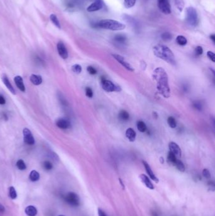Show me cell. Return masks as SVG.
Instances as JSON below:
<instances>
[{"label": "cell", "instance_id": "4fadbf2b", "mask_svg": "<svg viewBox=\"0 0 215 216\" xmlns=\"http://www.w3.org/2000/svg\"><path fill=\"white\" fill-rule=\"evenodd\" d=\"M143 165H144L146 173H147V174H148V176H149V178H151L153 181H154L155 182H156V183H158V181H159L157 177L155 176V174L153 173V172L152 170L151 167L149 166V165L145 161H143Z\"/></svg>", "mask_w": 215, "mask_h": 216}, {"label": "cell", "instance_id": "ac0fdd59", "mask_svg": "<svg viewBox=\"0 0 215 216\" xmlns=\"http://www.w3.org/2000/svg\"><path fill=\"white\" fill-rule=\"evenodd\" d=\"M126 136L130 141H134L136 137V133L135 131L131 128H128L126 131Z\"/></svg>", "mask_w": 215, "mask_h": 216}, {"label": "cell", "instance_id": "7bdbcfd3", "mask_svg": "<svg viewBox=\"0 0 215 216\" xmlns=\"http://www.w3.org/2000/svg\"><path fill=\"white\" fill-rule=\"evenodd\" d=\"M194 106L196 108V109H198V110H201V108H202L201 104L200 103H197V102H195L194 103Z\"/></svg>", "mask_w": 215, "mask_h": 216}, {"label": "cell", "instance_id": "f546056e", "mask_svg": "<svg viewBox=\"0 0 215 216\" xmlns=\"http://www.w3.org/2000/svg\"><path fill=\"white\" fill-rule=\"evenodd\" d=\"M136 0H124V5L126 8H131L136 4Z\"/></svg>", "mask_w": 215, "mask_h": 216}, {"label": "cell", "instance_id": "60d3db41", "mask_svg": "<svg viewBox=\"0 0 215 216\" xmlns=\"http://www.w3.org/2000/svg\"><path fill=\"white\" fill-rule=\"evenodd\" d=\"M203 175L204 178H206V179H210L211 178V174L209 170H207V169H204L203 171Z\"/></svg>", "mask_w": 215, "mask_h": 216}, {"label": "cell", "instance_id": "8fae6325", "mask_svg": "<svg viewBox=\"0 0 215 216\" xmlns=\"http://www.w3.org/2000/svg\"><path fill=\"white\" fill-rule=\"evenodd\" d=\"M57 49L58 54H59L61 58L64 59L68 58V51H67L65 45L64 44V43L63 42L59 41L57 43Z\"/></svg>", "mask_w": 215, "mask_h": 216}, {"label": "cell", "instance_id": "9a60e30c", "mask_svg": "<svg viewBox=\"0 0 215 216\" xmlns=\"http://www.w3.org/2000/svg\"><path fill=\"white\" fill-rule=\"evenodd\" d=\"M56 125L61 129H68L71 126L70 121L65 119H59L56 121Z\"/></svg>", "mask_w": 215, "mask_h": 216}, {"label": "cell", "instance_id": "1f68e13d", "mask_svg": "<svg viewBox=\"0 0 215 216\" xmlns=\"http://www.w3.org/2000/svg\"><path fill=\"white\" fill-rule=\"evenodd\" d=\"M167 159H168V161L169 162V163H170L173 165L175 164L176 161L177 160V158L175 157V155L173 154L172 152H169L168 157H167Z\"/></svg>", "mask_w": 215, "mask_h": 216}, {"label": "cell", "instance_id": "277c9868", "mask_svg": "<svg viewBox=\"0 0 215 216\" xmlns=\"http://www.w3.org/2000/svg\"><path fill=\"white\" fill-rule=\"evenodd\" d=\"M186 21L187 24L192 27H194L197 25L199 23L198 15L197 11L193 7H189L186 10Z\"/></svg>", "mask_w": 215, "mask_h": 216}, {"label": "cell", "instance_id": "f6af8a7d", "mask_svg": "<svg viewBox=\"0 0 215 216\" xmlns=\"http://www.w3.org/2000/svg\"><path fill=\"white\" fill-rule=\"evenodd\" d=\"M5 103H6V100L5 99V97L3 96L0 95V104H1V105H4V104H5Z\"/></svg>", "mask_w": 215, "mask_h": 216}, {"label": "cell", "instance_id": "b9f144b4", "mask_svg": "<svg viewBox=\"0 0 215 216\" xmlns=\"http://www.w3.org/2000/svg\"><path fill=\"white\" fill-rule=\"evenodd\" d=\"M207 56L213 62H215V55L214 53L212 51H207Z\"/></svg>", "mask_w": 215, "mask_h": 216}, {"label": "cell", "instance_id": "44dd1931", "mask_svg": "<svg viewBox=\"0 0 215 216\" xmlns=\"http://www.w3.org/2000/svg\"><path fill=\"white\" fill-rule=\"evenodd\" d=\"M40 178V174L39 173L35 170H33L30 172V175H29V179L30 181L33 182H35L38 181Z\"/></svg>", "mask_w": 215, "mask_h": 216}, {"label": "cell", "instance_id": "603a6c76", "mask_svg": "<svg viewBox=\"0 0 215 216\" xmlns=\"http://www.w3.org/2000/svg\"><path fill=\"white\" fill-rule=\"evenodd\" d=\"M176 42L180 46H185L187 43V40L183 36H178L176 38Z\"/></svg>", "mask_w": 215, "mask_h": 216}, {"label": "cell", "instance_id": "2e32d148", "mask_svg": "<svg viewBox=\"0 0 215 216\" xmlns=\"http://www.w3.org/2000/svg\"><path fill=\"white\" fill-rule=\"evenodd\" d=\"M14 82L19 90H21L22 92H25V87L24 85V83H23V80L22 77L16 76L14 78Z\"/></svg>", "mask_w": 215, "mask_h": 216}, {"label": "cell", "instance_id": "8d00e7d4", "mask_svg": "<svg viewBox=\"0 0 215 216\" xmlns=\"http://www.w3.org/2000/svg\"><path fill=\"white\" fill-rule=\"evenodd\" d=\"M72 70L73 72L76 73H80L81 71H82V68H81V66L80 65L76 64V65H74L72 66Z\"/></svg>", "mask_w": 215, "mask_h": 216}, {"label": "cell", "instance_id": "ffe728a7", "mask_svg": "<svg viewBox=\"0 0 215 216\" xmlns=\"http://www.w3.org/2000/svg\"><path fill=\"white\" fill-rule=\"evenodd\" d=\"M25 214L28 216H35L37 214V209L32 205H29L25 208Z\"/></svg>", "mask_w": 215, "mask_h": 216}, {"label": "cell", "instance_id": "d6a6232c", "mask_svg": "<svg viewBox=\"0 0 215 216\" xmlns=\"http://www.w3.org/2000/svg\"><path fill=\"white\" fill-rule=\"evenodd\" d=\"M175 4L177 9H178L179 11L182 12L184 6V3L183 1V0H175Z\"/></svg>", "mask_w": 215, "mask_h": 216}, {"label": "cell", "instance_id": "4dcf8cb0", "mask_svg": "<svg viewBox=\"0 0 215 216\" xmlns=\"http://www.w3.org/2000/svg\"><path fill=\"white\" fill-rule=\"evenodd\" d=\"M16 167H18V170H25L27 168V166L25 163V162L22 159H20L16 162Z\"/></svg>", "mask_w": 215, "mask_h": 216}, {"label": "cell", "instance_id": "836d02e7", "mask_svg": "<svg viewBox=\"0 0 215 216\" xmlns=\"http://www.w3.org/2000/svg\"><path fill=\"white\" fill-rule=\"evenodd\" d=\"M9 195L11 198L15 199L17 197V193L16 190L13 187H10L9 188Z\"/></svg>", "mask_w": 215, "mask_h": 216}, {"label": "cell", "instance_id": "7a4b0ae2", "mask_svg": "<svg viewBox=\"0 0 215 216\" xmlns=\"http://www.w3.org/2000/svg\"><path fill=\"white\" fill-rule=\"evenodd\" d=\"M153 53L158 58L165 61L172 65H175V56L172 51L167 46L162 44L156 45L153 48Z\"/></svg>", "mask_w": 215, "mask_h": 216}, {"label": "cell", "instance_id": "f907efd6", "mask_svg": "<svg viewBox=\"0 0 215 216\" xmlns=\"http://www.w3.org/2000/svg\"><path fill=\"white\" fill-rule=\"evenodd\" d=\"M93 1H96V0H93Z\"/></svg>", "mask_w": 215, "mask_h": 216}, {"label": "cell", "instance_id": "f35d334b", "mask_svg": "<svg viewBox=\"0 0 215 216\" xmlns=\"http://www.w3.org/2000/svg\"><path fill=\"white\" fill-rule=\"evenodd\" d=\"M87 71H88V72L90 74V75H95V74L97 73L96 69L94 68L93 66H91L87 67Z\"/></svg>", "mask_w": 215, "mask_h": 216}, {"label": "cell", "instance_id": "7c38bea8", "mask_svg": "<svg viewBox=\"0 0 215 216\" xmlns=\"http://www.w3.org/2000/svg\"><path fill=\"white\" fill-rule=\"evenodd\" d=\"M104 3L102 0H96L94 1V2L91 4L87 8V11L88 12H94L98 11V10H101L103 8Z\"/></svg>", "mask_w": 215, "mask_h": 216}, {"label": "cell", "instance_id": "d6986e66", "mask_svg": "<svg viewBox=\"0 0 215 216\" xmlns=\"http://www.w3.org/2000/svg\"><path fill=\"white\" fill-rule=\"evenodd\" d=\"M30 80L31 81V82L35 85H39L42 82V77L40 75H34V74H32V75L30 76Z\"/></svg>", "mask_w": 215, "mask_h": 216}, {"label": "cell", "instance_id": "83f0119b", "mask_svg": "<svg viewBox=\"0 0 215 216\" xmlns=\"http://www.w3.org/2000/svg\"><path fill=\"white\" fill-rule=\"evenodd\" d=\"M174 165H175L176 167L177 168V170L181 172L185 171V166H184V165L181 161L177 159Z\"/></svg>", "mask_w": 215, "mask_h": 216}, {"label": "cell", "instance_id": "bcb514c9", "mask_svg": "<svg viewBox=\"0 0 215 216\" xmlns=\"http://www.w3.org/2000/svg\"><path fill=\"white\" fill-rule=\"evenodd\" d=\"M5 207H3V205H2L1 204H0V212H5Z\"/></svg>", "mask_w": 215, "mask_h": 216}, {"label": "cell", "instance_id": "ee69618b", "mask_svg": "<svg viewBox=\"0 0 215 216\" xmlns=\"http://www.w3.org/2000/svg\"><path fill=\"white\" fill-rule=\"evenodd\" d=\"M98 216H107L105 212L101 208H98Z\"/></svg>", "mask_w": 215, "mask_h": 216}, {"label": "cell", "instance_id": "5b68a950", "mask_svg": "<svg viewBox=\"0 0 215 216\" xmlns=\"http://www.w3.org/2000/svg\"><path fill=\"white\" fill-rule=\"evenodd\" d=\"M102 89L107 92H119L121 90L120 87L115 85V84L112 82L111 81L105 80L104 77H102Z\"/></svg>", "mask_w": 215, "mask_h": 216}, {"label": "cell", "instance_id": "30bf717a", "mask_svg": "<svg viewBox=\"0 0 215 216\" xmlns=\"http://www.w3.org/2000/svg\"><path fill=\"white\" fill-rule=\"evenodd\" d=\"M169 148L170 152H172L173 154L175 156L177 159H179L182 156V151L180 149V147L177 145L175 142L171 141L169 144Z\"/></svg>", "mask_w": 215, "mask_h": 216}, {"label": "cell", "instance_id": "d4e9b609", "mask_svg": "<svg viewBox=\"0 0 215 216\" xmlns=\"http://www.w3.org/2000/svg\"><path fill=\"white\" fill-rule=\"evenodd\" d=\"M79 5L78 4L77 1H75V0H69L66 3V6L67 8L70 10H73L75 9L76 8L78 7V6Z\"/></svg>", "mask_w": 215, "mask_h": 216}, {"label": "cell", "instance_id": "7402d4cb", "mask_svg": "<svg viewBox=\"0 0 215 216\" xmlns=\"http://www.w3.org/2000/svg\"><path fill=\"white\" fill-rule=\"evenodd\" d=\"M126 37L122 34H117L114 37V40L117 42L118 44H123L126 42Z\"/></svg>", "mask_w": 215, "mask_h": 216}, {"label": "cell", "instance_id": "c3c4849f", "mask_svg": "<svg viewBox=\"0 0 215 216\" xmlns=\"http://www.w3.org/2000/svg\"><path fill=\"white\" fill-rule=\"evenodd\" d=\"M3 118H4V119H5V120H7L8 117H7V115H6V114L5 113H3Z\"/></svg>", "mask_w": 215, "mask_h": 216}, {"label": "cell", "instance_id": "6da1fadb", "mask_svg": "<svg viewBox=\"0 0 215 216\" xmlns=\"http://www.w3.org/2000/svg\"><path fill=\"white\" fill-rule=\"evenodd\" d=\"M153 78L156 82V87L159 94L165 97L169 98L170 96V89L169 85V77L165 70L158 67L153 73Z\"/></svg>", "mask_w": 215, "mask_h": 216}, {"label": "cell", "instance_id": "681fc988", "mask_svg": "<svg viewBox=\"0 0 215 216\" xmlns=\"http://www.w3.org/2000/svg\"><path fill=\"white\" fill-rule=\"evenodd\" d=\"M59 216H64V215H59Z\"/></svg>", "mask_w": 215, "mask_h": 216}, {"label": "cell", "instance_id": "4316f807", "mask_svg": "<svg viewBox=\"0 0 215 216\" xmlns=\"http://www.w3.org/2000/svg\"><path fill=\"white\" fill-rule=\"evenodd\" d=\"M119 117L122 120L127 121L129 119V114L126 111L122 110L119 114Z\"/></svg>", "mask_w": 215, "mask_h": 216}, {"label": "cell", "instance_id": "ba28073f", "mask_svg": "<svg viewBox=\"0 0 215 216\" xmlns=\"http://www.w3.org/2000/svg\"><path fill=\"white\" fill-rule=\"evenodd\" d=\"M112 55L114 57V59L117 60V62L120 63L122 66H124L126 70L130 71V72H133V71H134V68H132V66L124 59L123 56L119 55H117V54H113V55Z\"/></svg>", "mask_w": 215, "mask_h": 216}, {"label": "cell", "instance_id": "e575fe53", "mask_svg": "<svg viewBox=\"0 0 215 216\" xmlns=\"http://www.w3.org/2000/svg\"><path fill=\"white\" fill-rule=\"evenodd\" d=\"M161 38L165 41H169L172 39V35L169 32H165L162 33Z\"/></svg>", "mask_w": 215, "mask_h": 216}, {"label": "cell", "instance_id": "e0dca14e", "mask_svg": "<svg viewBox=\"0 0 215 216\" xmlns=\"http://www.w3.org/2000/svg\"><path fill=\"white\" fill-rule=\"evenodd\" d=\"M2 80H3V83H4L5 85L7 87V89L10 91V92H11V93H12L13 94H16L15 90L14 88H13V87L12 86L11 83H10L8 79L7 78V77H6L5 75H3L2 77Z\"/></svg>", "mask_w": 215, "mask_h": 216}, {"label": "cell", "instance_id": "3957f363", "mask_svg": "<svg viewBox=\"0 0 215 216\" xmlns=\"http://www.w3.org/2000/svg\"><path fill=\"white\" fill-rule=\"evenodd\" d=\"M95 26L101 29L111 30H121L126 28L124 23L119 22L117 20L111 19H104L97 22Z\"/></svg>", "mask_w": 215, "mask_h": 216}, {"label": "cell", "instance_id": "52a82bcc", "mask_svg": "<svg viewBox=\"0 0 215 216\" xmlns=\"http://www.w3.org/2000/svg\"><path fill=\"white\" fill-rule=\"evenodd\" d=\"M158 6L160 11L164 14L169 15L171 13V6L169 0H158Z\"/></svg>", "mask_w": 215, "mask_h": 216}, {"label": "cell", "instance_id": "cb8c5ba5", "mask_svg": "<svg viewBox=\"0 0 215 216\" xmlns=\"http://www.w3.org/2000/svg\"><path fill=\"white\" fill-rule=\"evenodd\" d=\"M50 19L51 22L53 23V24L55 25L58 29H61V25L59 20H58L57 16L54 14H51L50 16Z\"/></svg>", "mask_w": 215, "mask_h": 216}, {"label": "cell", "instance_id": "7dc6e473", "mask_svg": "<svg viewBox=\"0 0 215 216\" xmlns=\"http://www.w3.org/2000/svg\"><path fill=\"white\" fill-rule=\"evenodd\" d=\"M210 38L211 39V40H213V42H215V36H214V34H212L211 36H210Z\"/></svg>", "mask_w": 215, "mask_h": 216}, {"label": "cell", "instance_id": "d590c367", "mask_svg": "<svg viewBox=\"0 0 215 216\" xmlns=\"http://www.w3.org/2000/svg\"><path fill=\"white\" fill-rule=\"evenodd\" d=\"M53 164L51 163L49 161H44L43 163V167L44 168V170H46L47 171H50L53 169Z\"/></svg>", "mask_w": 215, "mask_h": 216}, {"label": "cell", "instance_id": "74e56055", "mask_svg": "<svg viewBox=\"0 0 215 216\" xmlns=\"http://www.w3.org/2000/svg\"><path fill=\"white\" fill-rule=\"evenodd\" d=\"M85 94H86V96L88 97H89V98H91L94 95L93 91H92V90L90 87H87V88L85 89Z\"/></svg>", "mask_w": 215, "mask_h": 216}, {"label": "cell", "instance_id": "f1b7e54d", "mask_svg": "<svg viewBox=\"0 0 215 216\" xmlns=\"http://www.w3.org/2000/svg\"><path fill=\"white\" fill-rule=\"evenodd\" d=\"M167 123H168L169 126L172 128H175L177 126V122L175 118L172 116L169 117L168 120H167Z\"/></svg>", "mask_w": 215, "mask_h": 216}, {"label": "cell", "instance_id": "8992f818", "mask_svg": "<svg viewBox=\"0 0 215 216\" xmlns=\"http://www.w3.org/2000/svg\"><path fill=\"white\" fill-rule=\"evenodd\" d=\"M65 200L68 204L72 206L77 207L80 205V198L78 195L73 192H70L65 197Z\"/></svg>", "mask_w": 215, "mask_h": 216}, {"label": "cell", "instance_id": "ab89813d", "mask_svg": "<svg viewBox=\"0 0 215 216\" xmlns=\"http://www.w3.org/2000/svg\"><path fill=\"white\" fill-rule=\"evenodd\" d=\"M203 49L201 46H197L195 49V54L197 56H200L203 54Z\"/></svg>", "mask_w": 215, "mask_h": 216}, {"label": "cell", "instance_id": "5bb4252c", "mask_svg": "<svg viewBox=\"0 0 215 216\" xmlns=\"http://www.w3.org/2000/svg\"><path fill=\"white\" fill-rule=\"evenodd\" d=\"M139 178H140L142 183L144 184L148 188L150 189V190H153V189L155 188L154 185H153L152 181H150L149 178L146 176V175L144 174H141L140 175H139Z\"/></svg>", "mask_w": 215, "mask_h": 216}, {"label": "cell", "instance_id": "9c48e42d", "mask_svg": "<svg viewBox=\"0 0 215 216\" xmlns=\"http://www.w3.org/2000/svg\"><path fill=\"white\" fill-rule=\"evenodd\" d=\"M23 141L25 144L27 145H33L35 143V140L31 133L28 128H24L23 130Z\"/></svg>", "mask_w": 215, "mask_h": 216}, {"label": "cell", "instance_id": "484cf974", "mask_svg": "<svg viewBox=\"0 0 215 216\" xmlns=\"http://www.w3.org/2000/svg\"><path fill=\"white\" fill-rule=\"evenodd\" d=\"M137 128L138 130L140 131V132L144 133L147 130V127H146V124L142 121H139L137 123Z\"/></svg>", "mask_w": 215, "mask_h": 216}]
</instances>
